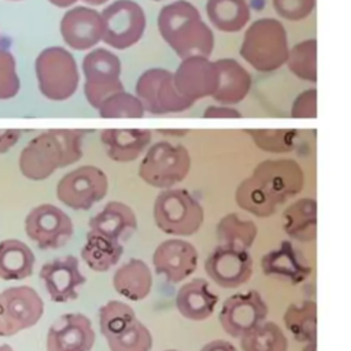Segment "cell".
<instances>
[{
  "label": "cell",
  "mask_w": 351,
  "mask_h": 351,
  "mask_svg": "<svg viewBox=\"0 0 351 351\" xmlns=\"http://www.w3.org/2000/svg\"><path fill=\"white\" fill-rule=\"evenodd\" d=\"M51 4L56 5V7H60V8H66V7H70L73 5L77 0H48Z\"/></svg>",
  "instance_id": "46"
},
{
  "label": "cell",
  "mask_w": 351,
  "mask_h": 351,
  "mask_svg": "<svg viewBox=\"0 0 351 351\" xmlns=\"http://www.w3.org/2000/svg\"><path fill=\"white\" fill-rule=\"evenodd\" d=\"M218 70V84L211 95L222 104L240 103L250 92L252 80L250 73L234 59L223 58L214 62Z\"/></svg>",
  "instance_id": "25"
},
{
  "label": "cell",
  "mask_w": 351,
  "mask_h": 351,
  "mask_svg": "<svg viewBox=\"0 0 351 351\" xmlns=\"http://www.w3.org/2000/svg\"><path fill=\"white\" fill-rule=\"evenodd\" d=\"M40 280L55 303L75 300L80 289L86 282L80 269V262L74 255H64L45 262L40 269Z\"/></svg>",
  "instance_id": "16"
},
{
  "label": "cell",
  "mask_w": 351,
  "mask_h": 351,
  "mask_svg": "<svg viewBox=\"0 0 351 351\" xmlns=\"http://www.w3.org/2000/svg\"><path fill=\"white\" fill-rule=\"evenodd\" d=\"M288 69L298 78L308 82L317 81V41L308 38L293 45L289 52L287 62Z\"/></svg>",
  "instance_id": "35"
},
{
  "label": "cell",
  "mask_w": 351,
  "mask_h": 351,
  "mask_svg": "<svg viewBox=\"0 0 351 351\" xmlns=\"http://www.w3.org/2000/svg\"><path fill=\"white\" fill-rule=\"evenodd\" d=\"M154 219L156 226L167 234L192 236L204 219L200 202L186 189H163L154 203Z\"/></svg>",
  "instance_id": "4"
},
{
  "label": "cell",
  "mask_w": 351,
  "mask_h": 351,
  "mask_svg": "<svg viewBox=\"0 0 351 351\" xmlns=\"http://www.w3.org/2000/svg\"><path fill=\"white\" fill-rule=\"evenodd\" d=\"M165 351H177V350H165Z\"/></svg>",
  "instance_id": "50"
},
{
  "label": "cell",
  "mask_w": 351,
  "mask_h": 351,
  "mask_svg": "<svg viewBox=\"0 0 351 351\" xmlns=\"http://www.w3.org/2000/svg\"><path fill=\"white\" fill-rule=\"evenodd\" d=\"M44 314V302L29 285L10 287L0 292V337L14 336L34 326Z\"/></svg>",
  "instance_id": "7"
},
{
  "label": "cell",
  "mask_w": 351,
  "mask_h": 351,
  "mask_svg": "<svg viewBox=\"0 0 351 351\" xmlns=\"http://www.w3.org/2000/svg\"><path fill=\"white\" fill-rule=\"evenodd\" d=\"M60 34L70 48L77 51L89 49L103 37L101 15L89 7H74L62 16Z\"/></svg>",
  "instance_id": "20"
},
{
  "label": "cell",
  "mask_w": 351,
  "mask_h": 351,
  "mask_svg": "<svg viewBox=\"0 0 351 351\" xmlns=\"http://www.w3.org/2000/svg\"><path fill=\"white\" fill-rule=\"evenodd\" d=\"M97 112L101 118H141L144 117L145 110L136 96L121 90L104 99L100 103Z\"/></svg>",
  "instance_id": "39"
},
{
  "label": "cell",
  "mask_w": 351,
  "mask_h": 351,
  "mask_svg": "<svg viewBox=\"0 0 351 351\" xmlns=\"http://www.w3.org/2000/svg\"><path fill=\"white\" fill-rule=\"evenodd\" d=\"M122 254V243L89 232L86 233V241L81 248V258L95 271L110 270L119 262Z\"/></svg>",
  "instance_id": "30"
},
{
  "label": "cell",
  "mask_w": 351,
  "mask_h": 351,
  "mask_svg": "<svg viewBox=\"0 0 351 351\" xmlns=\"http://www.w3.org/2000/svg\"><path fill=\"white\" fill-rule=\"evenodd\" d=\"M191 170L189 151L181 144L158 141L149 147L138 166L140 178L160 189H169L181 182Z\"/></svg>",
  "instance_id": "6"
},
{
  "label": "cell",
  "mask_w": 351,
  "mask_h": 351,
  "mask_svg": "<svg viewBox=\"0 0 351 351\" xmlns=\"http://www.w3.org/2000/svg\"><path fill=\"white\" fill-rule=\"evenodd\" d=\"M292 118H315L317 117V89H307L296 96L292 108Z\"/></svg>",
  "instance_id": "42"
},
{
  "label": "cell",
  "mask_w": 351,
  "mask_h": 351,
  "mask_svg": "<svg viewBox=\"0 0 351 351\" xmlns=\"http://www.w3.org/2000/svg\"><path fill=\"white\" fill-rule=\"evenodd\" d=\"M19 129H0V155L10 151L21 138Z\"/></svg>",
  "instance_id": "43"
},
{
  "label": "cell",
  "mask_w": 351,
  "mask_h": 351,
  "mask_svg": "<svg viewBox=\"0 0 351 351\" xmlns=\"http://www.w3.org/2000/svg\"><path fill=\"white\" fill-rule=\"evenodd\" d=\"M173 81L178 93L195 103L215 92L218 70L215 63L206 56H189L182 59L173 74Z\"/></svg>",
  "instance_id": "18"
},
{
  "label": "cell",
  "mask_w": 351,
  "mask_h": 351,
  "mask_svg": "<svg viewBox=\"0 0 351 351\" xmlns=\"http://www.w3.org/2000/svg\"><path fill=\"white\" fill-rule=\"evenodd\" d=\"M197 259L195 245L182 239L165 240L152 254L155 271L173 284L186 280L196 270Z\"/></svg>",
  "instance_id": "19"
},
{
  "label": "cell",
  "mask_w": 351,
  "mask_h": 351,
  "mask_svg": "<svg viewBox=\"0 0 351 351\" xmlns=\"http://www.w3.org/2000/svg\"><path fill=\"white\" fill-rule=\"evenodd\" d=\"M121 70L118 56L106 48H96L85 55L82 60L84 93L93 108L97 110L110 95L123 90Z\"/></svg>",
  "instance_id": "8"
},
{
  "label": "cell",
  "mask_w": 351,
  "mask_h": 351,
  "mask_svg": "<svg viewBox=\"0 0 351 351\" xmlns=\"http://www.w3.org/2000/svg\"><path fill=\"white\" fill-rule=\"evenodd\" d=\"M218 296L210 289L208 281L204 278H193L177 292L176 306L178 313L191 321H204L213 315Z\"/></svg>",
  "instance_id": "23"
},
{
  "label": "cell",
  "mask_w": 351,
  "mask_h": 351,
  "mask_svg": "<svg viewBox=\"0 0 351 351\" xmlns=\"http://www.w3.org/2000/svg\"><path fill=\"white\" fill-rule=\"evenodd\" d=\"M154 1H160V0H154Z\"/></svg>",
  "instance_id": "52"
},
{
  "label": "cell",
  "mask_w": 351,
  "mask_h": 351,
  "mask_svg": "<svg viewBox=\"0 0 351 351\" xmlns=\"http://www.w3.org/2000/svg\"><path fill=\"white\" fill-rule=\"evenodd\" d=\"M108 191L106 173L90 165L66 173L56 185V197L73 210L85 211L103 200Z\"/></svg>",
  "instance_id": "11"
},
{
  "label": "cell",
  "mask_w": 351,
  "mask_h": 351,
  "mask_svg": "<svg viewBox=\"0 0 351 351\" xmlns=\"http://www.w3.org/2000/svg\"><path fill=\"white\" fill-rule=\"evenodd\" d=\"M10 1H21V0H10Z\"/></svg>",
  "instance_id": "51"
},
{
  "label": "cell",
  "mask_w": 351,
  "mask_h": 351,
  "mask_svg": "<svg viewBox=\"0 0 351 351\" xmlns=\"http://www.w3.org/2000/svg\"><path fill=\"white\" fill-rule=\"evenodd\" d=\"M85 3H88V4H90V5H100V4H104L106 1H108V0H84Z\"/></svg>",
  "instance_id": "48"
},
{
  "label": "cell",
  "mask_w": 351,
  "mask_h": 351,
  "mask_svg": "<svg viewBox=\"0 0 351 351\" xmlns=\"http://www.w3.org/2000/svg\"><path fill=\"white\" fill-rule=\"evenodd\" d=\"M282 229L295 241L311 243L317 237V202L302 197L282 213Z\"/></svg>",
  "instance_id": "27"
},
{
  "label": "cell",
  "mask_w": 351,
  "mask_h": 351,
  "mask_svg": "<svg viewBox=\"0 0 351 351\" xmlns=\"http://www.w3.org/2000/svg\"><path fill=\"white\" fill-rule=\"evenodd\" d=\"M0 351H14V348L10 344H0Z\"/></svg>",
  "instance_id": "49"
},
{
  "label": "cell",
  "mask_w": 351,
  "mask_h": 351,
  "mask_svg": "<svg viewBox=\"0 0 351 351\" xmlns=\"http://www.w3.org/2000/svg\"><path fill=\"white\" fill-rule=\"evenodd\" d=\"M288 52L287 30L274 18L254 21L245 30L240 47L241 58L262 73L274 71L285 64Z\"/></svg>",
  "instance_id": "3"
},
{
  "label": "cell",
  "mask_w": 351,
  "mask_h": 351,
  "mask_svg": "<svg viewBox=\"0 0 351 351\" xmlns=\"http://www.w3.org/2000/svg\"><path fill=\"white\" fill-rule=\"evenodd\" d=\"M136 97L144 110L154 115L182 112L193 104L176 89L173 73L159 67L148 69L138 77Z\"/></svg>",
  "instance_id": "9"
},
{
  "label": "cell",
  "mask_w": 351,
  "mask_h": 351,
  "mask_svg": "<svg viewBox=\"0 0 351 351\" xmlns=\"http://www.w3.org/2000/svg\"><path fill=\"white\" fill-rule=\"evenodd\" d=\"M254 269L252 256L247 250L219 244L204 261L208 277L221 288L233 289L245 284Z\"/></svg>",
  "instance_id": "15"
},
{
  "label": "cell",
  "mask_w": 351,
  "mask_h": 351,
  "mask_svg": "<svg viewBox=\"0 0 351 351\" xmlns=\"http://www.w3.org/2000/svg\"><path fill=\"white\" fill-rule=\"evenodd\" d=\"M258 226L254 221L241 218L237 213L223 215L215 225V236L221 244L250 250L256 239Z\"/></svg>",
  "instance_id": "31"
},
{
  "label": "cell",
  "mask_w": 351,
  "mask_h": 351,
  "mask_svg": "<svg viewBox=\"0 0 351 351\" xmlns=\"http://www.w3.org/2000/svg\"><path fill=\"white\" fill-rule=\"evenodd\" d=\"M240 346L243 351H287L288 339L276 322L263 321L240 337Z\"/></svg>",
  "instance_id": "33"
},
{
  "label": "cell",
  "mask_w": 351,
  "mask_h": 351,
  "mask_svg": "<svg viewBox=\"0 0 351 351\" xmlns=\"http://www.w3.org/2000/svg\"><path fill=\"white\" fill-rule=\"evenodd\" d=\"M204 118H240L241 114L232 107L226 106H208L203 114Z\"/></svg>",
  "instance_id": "44"
},
{
  "label": "cell",
  "mask_w": 351,
  "mask_h": 351,
  "mask_svg": "<svg viewBox=\"0 0 351 351\" xmlns=\"http://www.w3.org/2000/svg\"><path fill=\"white\" fill-rule=\"evenodd\" d=\"M200 351H237V348L228 340H211Z\"/></svg>",
  "instance_id": "45"
},
{
  "label": "cell",
  "mask_w": 351,
  "mask_h": 351,
  "mask_svg": "<svg viewBox=\"0 0 351 351\" xmlns=\"http://www.w3.org/2000/svg\"><path fill=\"white\" fill-rule=\"evenodd\" d=\"M112 285L121 296L140 302L151 292L152 273L144 261L132 258L117 269L112 276Z\"/></svg>",
  "instance_id": "26"
},
{
  "label": "cell",
  "mask_w": 351,
  "mask_h": 351,
  "mask_svg": "<svg viewBox=\"0 0 351 351\" xmlns=\"http://www.w3.org/2000/svg\"><path fill=\"white\" fill-rule=\"evenodd\" d=\"M276 12L288 21H302L307 18L314 7L315 0H271Z\"/></svg>",
  "instance_id": "41"
},
{
  "label": "cell",
  "mask_w": 351,
  "mask_h": 351,
  "mask_svg": "<svg viewBox=\"0 0 351 351\" xmlns=\"http://www.w3.org/2000/svg\"><path fill=\"white\" fill-rule=\"evenodd\" d=\"M96 333L92 321L82 313L60 315L47 332V351H90Z\"/></svg>",
  "instance_id": "17"
},
{
  "label": "cell",
  "mask_w": 351,
  "mask_h": 351,
  "mask_svg": "<svg viewBox=\"0 0 351 351\" xmlns=\"http://www.w3.org/2000/svg\"><path fill=\"white\" fill-rule=\"evenodd\" d=\"M245 133L258 148L274 154L292 151L299 137L296 129H245Z\"/></svg>",
  "instance_id": "37"
},
{
  "label": "cell",
  "mask_w": 351,
  "mask_h": 351,
  "mask_svg": "<svg viewBox=\"0 0 351 351\" xmlns=\"http://www.w3.org/2000/svg\"><path fill=\"white\" fill-rule=\"evenodd\" d=\"M148 129H106L100 134L106 154L115 162L136 160L151 143Z\"/></svg>",
  "instance_id": "24"
},
{
  "label": "cell",
  "mask_w": 351,
  "mask_h": 351,
  "mask_svg": "<svg viewBox=\"0 0 351 351\" xmlns=\"http://www.w3.org/2000/svg\"><path fill=\"white\" fill-rule=\"evenodd\" d=\"M267 313L269 307L262 295L251 289L229 296L222 303L218 321L229 336L240 339L263 322Z\"/></svg>",
  "instance_id": "14"
},
{
  "label": "cell",
  "mask_w": 351,
  "mask_h": 351,
  "mask_svg": "<svg viewBox=\"0 0 351 351\" xmlns=\"http://www.w3.org/2000/svg\"><path fill=\"white\" fill-rule=\"evenodd\" d=\"M101 40L115 49H126L140 41L145 32L144 10L133 0H117L103 10Z\"/></svg>",
  "instance_id": "10"
},
{
  "label": "cell",
  "mask_w": 351,
  "mask_h": 351,
  "mask_svg": "<svg viewBox=\"0 0 351 351\" xmlns=\"http://www.w3.org/2000/svg\"><path fill=\"white\" fill-rule=\"evenodd\" d=\"M261 269L266 276L287 280L292 285L303 282L313 271L308 261L289 240L281 241L278 248L263 255L261 258Z\"/></svg>",
  "instance_id": "21"
},
{
  "label": "cell",
  "mask_w": 351,
  "mask_h": 351,
  "mask_svg": "<svg viewBox=\"0 0 351 351\" xmlns=\"http://www.w3.org/2000/svg\"><path fill=\"white\" fill-rule=\"evenodd\" d=\"M158 29L162 38L181 59L208 58L213 52L214 34L197 8L186 0H177L162 7L158 15Z\"/></svg>",
  "instance_id": "2"
},
{
  "label": "cell",
  "mask_w": 351,
  "mask_h": 351,
  "mask_svg": "<svg viewBox=\"0 0 351 351\" xmlns=\"http://www.w3.org/2000/svg\"><path fill=\"white\" fill-rule=\"evenodd\" d=\"M86 130L49 129L21 151L19 170L32 181H43L58 169L78 162L82 158V138Z\"/></svg>",
  "instance_id": "1"
},
{
  "label": "cell",
  "mask_w": 351,
  "mask_h": 351,
  "mask_svg": "<svg viewBox=\"0 0 351 351\" xmlns=\"http://www.w3.org/2000/svg\"><path fill=\"white\" fill-rule=\"evenodd\" d=\"M36 256L32 248L16 239L0 241V278L19 281L33 274Z\"/></svg>",
  "instance_id": "28"
},
{
  "label": "cell",
  "mask_w": 351,
  "mask_h": 351,
  "mask_svg": "<svg viewBox=\"0 0 351 351\" xmlns=\"http://www.w3.org/2000/svg\"><path fill=\"white\" fill-rule=\"evenodd\" d=\"M38 89L52 101L70 99L80 82V74L74 56L63 47L43 49L34 62Z\"/></svg>",
  "instance_id": "5"
},
{
  "label": "cell",
  "mask_w": 351,
  "mask_h": 351,
  "mask_svg": "<svg viewBox=\"0 0 351 351\" xmlns=\"http://www.w3.org/2000/svg\"><path fill=\"white\" fill-rule=\"evenodd\" d=\"M206 12L210 22L225 33L240 32L250 21L245 0H207Z\"/></svg>",
  "instance_id": "29"
},
{
  "label": "cell",
  "mask_w": 351,
  "mask_h": 351,
  "mask_svg": "<svg viewBox=\"0 0 351 351\" xmlns=\"http://www.w3.org/2000/svg\"><path fill=\"white\" fill-rule=\"evenodd\" d=\"M282 319L296 341L308 343L317 340V304L314 300L289 304Z\"/></svg>",
  "instance_id": "32"
},
{
  "label": "cell",
  "mask_w": 351,
  "mask_h": 351,
  "mask_svg": "<svg viewBox=\"0 0 351 351\" xmlns=\"http://www.w3.org/2000/svg\"><path fill=\"white\" fill-rule=\"evenodd\" d=\"M315 340L313 341H308V343H304V347H303V351H315Z\"/></svg>",
  "instance_id": "47"
},
{
  "label": "cell",
  "mask_w": 351,
  "mask_h": 351,
  "mask_svg": "<svg viewBox=\"0 0 351 351\" xmlns=\"http://www.w3.org/2000/svg\"><path fill=\"white\" fill-rule=\"evenodd\" d=\"M136 318L134 310L128 303L110 300L99 310L100 332L107 340L123 332Z\"/></svg>",
  "instance_id": "36"
},
{
  "label": "cell",
  "mask_w": 351,
  "mask_h": 351,
  "mask_svg": "<svg viewBox=\"0 0 351 351\" xmlns=\"http://www.w3.org/2000/svg\"><path fill=\"white\" fill-rule=\"evenodd\" d=\"M25 232L38 248L56 250L69 243L74 226L71 218L62 208L51 203H43L26 215Z\"/></svg>",
  "instance_id": "13"
},
{
  "label": "cell",
  "mask_w": 351,
  "mask_h": 351,
  "mask_svg": "<svg viewBox=\"0 0 351 351\" xmlns=\"http://www.w3.org/2000/svg\"><path fill=\"white\" fill-rule=\"evenodd\" d=\"M258 188L276 204H284L289 197L300 193L304 185V173L293 159H265L250 176Z\"/></svg>",
  "instance_id": "12"
},
{
  "label": "cell",
  "mask_w": 351,
  "mask_h": 351,
  "mask_svg": "<svg viewBox=\"0 0 351 351\" xmlns=\"http://www.w3.org/2000/svg\"><path fill=\"white\" fill-rule=\"evenodd\" d=\"M110 351H151L152 336L149 329L137 318L119 335L107 339Z\"/></svg>",
  "instance_id": "38"
},
{
  "label": "cell",
  "mask_w": 351,
  "mask_h": 351,
  "mask_svg": "<svg viewBox=\"0 0 351 351\" xmlns=\"http://www.w3.org/2000/svg\"><path fill=\"white\" fill-rule=\"evenodd\" d=\"M137 230L134 211L122 202H108L89 221V233L100 234L114 241H123Z\"/></svg>",
  "instance_id": "22"
},
{
  "label": "cell",
  "mask_w": 351,
  "mask_h": 351,
  "mask_svg": "<svg viewBox=\"0 0 351 351\" xmlns=\"http://www.w3.org/2000/svg\"><path fill=\"white\" fill-rule=\"evenodd\" d=\"M21 88L14 55L0 48V100H8L18 95Z\"/></svg>",
  "instance_id": "40"
},
{
  "label": "cell",
  "mask_w": 351,
  "mask_h": 351,
  "mask_svg": "<svg viewBox=\"0 0 351 351\" xmlns=\"http://www.w3.org/2000/svg\"><path fill=\"white\" fill-rule=\"evenodd\" d=\"M234 200L240 208L259 218L271 217L280 207L258 188L251 177H247L237 185Z\"/></svg>",
  "instance_id": "34"
}]
</instances>
